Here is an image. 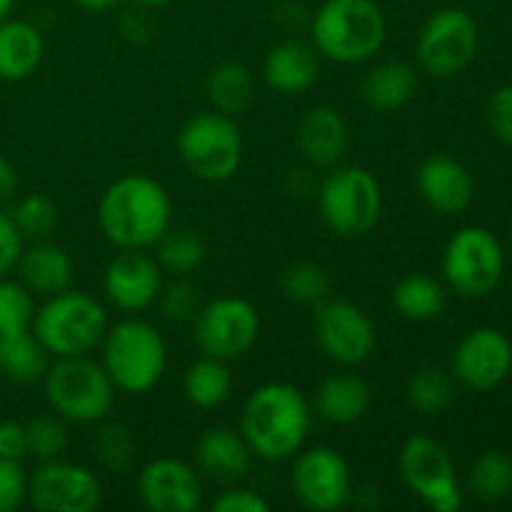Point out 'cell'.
I'll return each instance as SVG.
<instances>
[{
	"instance_id": "11",
	"label": "cell",
	"mask_w": 512,
	"mask_h": 512,
	"mask_svg": "<svg viewBox=\"0 0 512 512\" xmlns=\"http://www.w3.org/2000/svg\"><path fill=\"white\" fill-rule=\"evenodd\" d=\"M258 335V308L235 295H223L203 303L193 318V340L200 353L225 363L243 358L258 343Z\"/></svg>"
},
{
	"instance_id": "42",
	"label": "cell",
	"mask_w": 512,
	"mask_h": 512,
	"mask_svg": "<svg viewBox=\"0 0 512 512\" xmlns=\"http://www.w3.org/2000/svg\"><path fill=\"white\" fill-rule=\"evenodd\" d=\"M488 123L495 138L512 145V85H503L493 93L488 105Z\"/></svg>"
},
{
	"instance_id": "3",
	"label": "cell",
	"mask_w": 512,
	"mask_h": 512,
	"mask_svg": "<svg viewBox=\"0 0 512 512\" xmlns=\"http://www.w3.org/2000/svg\"><path fill=\"white\" fill-rule=\"evenodd\" d=\"M388 23L375 0H323L310 20V43L340 65L373 58L385 43Z\"/></svg>"
},
{
	"instance_id": "39",
	"label": "cell",
	"mask_w": 512,
	"mask_h": 512,
	"mask_svg": "<svg viewBox=\"0 0 512 512\" xmlns=\"http://www.w3.org/2000/svg\"><path fill=\"white\" fill-rule=\"evenodd\" d=\"M158 300L160 310L170 323H193L200 305H203L200 290L188 278H175L170 285H163Z\"/></svg>"
},
{
	"instance_id": "44",
	"label": "cell",
	"mask_w": 512,
	"mask_h": 512,
	"mask_svg": "<svg viewBox=\"0 0 512 512\" xmlns=\"http://www.w3.org/2000/svg\"><path fill=\"white\" fill-rule=\"evenodd\" d=\"M28 455L25 448V425L15 420H0V458L23 460Z\"/></svg>"
},
{
	"instance_id": "33",
	"label": "cell",
	"mask_w": 512,
	"mask_h": 512,
	"mask_svg": "<svg viewBox=\"0 0 512 512\" xmlns=\"http://www.w3.org/2000/svg\"><path fill=\"white\" fill-rule=\"evenodd\" d=\"M405 398L410 408L420 415L445 413L455 398L453 378L440 368H420L418 373L410 375Z\"/></svg>"
},
{
	"instance_id": "16",
	"label": "cell",
	"mask_w": 512,
	"mask_h": 512,
	"mask_svg": "<svg viewBox=\"0 0 512 512\" xmlns=\"http://www.w3.org/2000/svg\"><path fill=\"white\" fill-rule=\"evenodd\" d=\"M512 370V343L498 328H473L460 338L453 350V375L465 388L485 390L498 388Z\"/></svg>"
},
{
	"instance_id": "1",
	"label": "cell",
	"mask_w": 512,
	"mask_h": 512,
	"mask_svg": "<svg viewBox=\"0 0 512 512\" xmlns=\"http://www.w3.org/2000/svg\"><path fill=\"white\" fill-rule=\"evenodd\" d=\"M173 220V200L163 183L143 173L113 180L100 195L98 225L118 250H150Z\"/></svg>"
},
{
	"instance_id": "49",
	"label": "cell",
	"mask_w": 512,
	"mask_h": 512,
	"mask_svg": "<svg viewBox=\"0 0 512 512\" xmlns=\"http://www.w3.org/2000/svg\"><path fill=\"white\" fill-rule=\"evenodd\" d=\"M0 378H3V363H0Z\"/></svg>"
},
{
	"instance_id": "45",
	"label": "cell",
	"mask_w": 512,
	"mask_h": 512,
	"mask_svg": "<svg viewBox=\"0 0 512 512\" xmlns=\"http://www.w3.org/2000/svg\"><path fill=\"white\" fill-rule=\"evenodd\" d=\"M18 190V170L5 155H0V203L10 200Z\"/></svg>"
},
{
	"instance_id": "36",
	"label": "cell",
	"mask_w": 512,
	"mask_h": 512,
	"mask_svg": "<svg viewBox=\"0 0 512 512\" xmlns=\"http://www.w3.org/2000/svg\"><path fill=\"white\" fill-rule=\"evenodd\" d=\"M25 448L30 458L38 463L43 460H55L68 448V423L53 410L45 415H35L25 423Z\"/></svg>"
},
{
	"instance_id": "18",
	"label": "cell",
	"mask_w": 512,
	"mask_h": 512,
	"mask_svg": "<svg viewBox=\"0 0 512 512\" xmlns=\"http://www.w3.org/2000/svg\"><path fill=\"white\" fill-rule=\"evenodd\" d=\"M140 500L153 512H195L203 505V475L178 458H155L140 470Z\"/></svg>"
},
{
	"instance_id": "22",
	"label": "cell",
	"mask_w": 512,
	"mask_h": 512,
	"mask_svg": "<svg viewBox=\"0 0 512 512\" xmlns=\"http://www.w3.org/2000/svg\"><path fill=\"white\" fill-rule=\"evenodd\" d=\"M18 280L40 298H50L63 290L73 288L75 265L68 250L58 243L45 240H30L20 253L15 265Z\"/></svg>"
},
{
	"instance_id": "23",
	"label": "cell",
	"mask_w": 512,
	"mask_h": 512,
	"mask_svg": "<svg viewBox=\"0 0 512 512\" xmlns=\"http://www.w3.org/2000/svg\"><path fill=\"white\" fill-rule=\"evenodd\" d=\"M298 148L315 168H335L350 143V130L343 115L330 105H315L298 123Z\"/></svg>"
},
{
	"instance_id": "4",
	"label": "cell",
	"mask_w": 512,
	"mask_h": 512,
	"mask_svg": "<svg viewBox=\"0 0 512 512\" xmlns=\"http://www.w3.org/2000/svg\"><path fill=\"white\" fill-rule=\"evenodd\" d=\"M100 350V363L120 393H150L168 368V345L163 335L153 323L135 315L110 323Z\"/></svg>"
},
{
	"instance_id": "35",
	"label": "cell",
	"mask_w": 512,
	"mask_h": 512,
	"mask_svg": "<svg viewBox=\"0 0 512 512\" xmlns=\"http://www.w3.org/2000/svg\"><path fill=\"white\" fill-rule=\"evenodd\" d=\"M280 290L290 303L298 305H320L330 298V275L323 265L300 260L285 268L280 278Z\"/></svg>"
},
{
	"instance_id": "7",
	"label": "cell",
	"mask_w": 512,
	"mask_h": 512,
	"mask_svg": "<svg viewBox=\"0 0 512 512\" xmlns=\"http://www.w3.org/2000/svg\"><path fill=\"white\" fill-rule=\"evenodd\" d=\"M175 145L185 168L205 183H225L243 165V133L233 115L220 110L190 115L180 125Z\"/></svg>"
},
{
	"instance_id": "28",
	"label": "cell",
	"mask_w": 512,
	"mask_h": 512,
	"mask_svg": "<svg viewBox=\"0 0 512 512\" xmlns=\"http://www.w3.org/2000/svg\"><path fill=\"white\" fill-rule=\"evenodd\" d=\"M208 98L213 110L225 115H240L253 105L255 78L250 68L238 60H225L215 65L208 75Z\"/></svg>"
},
{
	"instance_id": "2",
	"label": "cell",
	"mask_w": 512,
	"mask_h": 512,
	"mask_svg": "<svg viewBox=\"0 0 512 512\" xmlns=\"http://www.w3.org/2000/svg\"><path fill=\"white\" fill-rule=\"evenodd\" d=\"M313 425L308 398L290 383H265L248 395L240 413V433L255 458L280 463L305 445Z\"/></svg>"
},
{
	"instance_id": "40",
	"label": "cell",
	"mask_w": 512,
	"mask_h": 512,
	"mask_svg": "<svg viewBox=\"0 0 512 512\" xmlns=\"http://www.w3.org/2000/svg\"><path fill=\"white\" fill-rule=\"evenodd\" d=\"M28 500V473L20 460L0 458V512H15Z\"/></svg>"
},
{
	"instance_id": "26",
	"label": "cell",
	"mask_w": 512,
	"mask_h": 512,
	"mask_svg": "<svg viewBox=\"0 0 512 512\" xmlns=\"http://www.w3.org/2000/svg\"><path fill=\"white\" fill-rule=\"evenodd\" d=\"M415 90H418V73L403 60L375 65L360 83V95L375 113H395L413 100Z\"/></svg>"
},
{
	"instance_id": "34",
	"label": "cell",
	"mask_w": 512,
	"mask_h": 512,
	"mask_svg": "<svg viewBox=\"0 0 512 512\" xmlns=\"http://www.w3.org/2000/svg\"><path fill=\"white\" fill-rule=\"evenodd\" d=\"M95 425L98 428L90 438V450H93L98 465L110 473H125L135 460V440L130 430L118 420L108 418Z\"/></svg>"
},
{
	"instance_id": "48",
	"label": "cell",
	"mask_w": 512,
	"mask_h": 512,
	"mask_svg": "<svg viewBox=\"0 0 512 512\" xmlns=\"http://www.w3.org/2000/svg\"><path fill=\"white\" fill-rule=\"evenodd\" d=\"M140 5H145V8H160V5L170 3V0H138Z\"/></svg>"
},
{
	"instance_id": "32",
	"label": "cell",
	"mask_w": 512,
	"mask_h": 512,
	"mask_svg": "<svg viewBox=\"0 0 512 512\" xmlns=\"http://www.w3.org/2000/svg\"><path fill=\"white\" fill-rule=\"evenodd\" d=\"M468 490L480 503H500L512 493V458L500 450H488L473 463Z\"/></svg>"
},
{
	"instance_id": "9",
	"label": "cell",
	"mask_w": 512,
	"mask_h": 512,
	"mask_svg": "<svg viewBox=\"0 0 512 512\" xmlns=\"http://www.w3.org/2000/svg\"><path fill=\"white\" fill-rule=\"evenodd\" d=\"M505 253L495 233L483 225H465L443 250V278L463 298H485L498 288Z\"/></svg>"
},
{
	"instance_id": "5",
	"label": "cell",
	"mask_w": 512,
	"mask_h": 512,
	"mask_svg": "<svg viewBox=\"0 0 512 512\" xmlns=\"http://www.w3.org/2000/svg\"><path fill=\"white\" fill-rule=\"evenodd\" d=\"M108 325V310L95 295L68 288L35 308L30 330L53 358H73L100 348Z\"/></svg>"
},
{
	"instance_id": "30",
	"label": "cell",
	"mask_w": 512,
	"mask_h": 512,
	"mask_svg": "<svg viewBox=\"0 0 512 512\" xmlns=\"http://www.w3.org/2000/svg\"><path fill=\"white\" fill-rule=\"evenodd\" d=\"M50 353L43 348L33 330L5 335L0 338V363H3V375L13 383L30 385L43 380L45 370L50 365Z\"/></svg>"
},
{
	"instance_id": "20",
	"label": "cell",
	"mask_w": 512,
	"mask_h": 512,
	"mask_svg": "<svg viewBox=\"0 0 512 512\" xmlns=\"http://www.w3.org/2000/svg\"><path fill=\"white\" fill-rule=\"evenodd\" d=\"M253 458L255 455L243 433L225 425L208 428L195 443V470L225 488L240 483L250 473Z\"/></svg>"
},
{
	"instance_id": "46",
	"label": "cell",
	"mask_w": 512,
	"mask_h": 512,
	"mask_svg": "<svg viewBox=\"0 0 512 512\" xmlns=\"http://www.w3.org/2000/svg\"><path fill=\"white\" fill-rule=\"evenodd\" d=\"M73 5H78L80 10H88V13H105V10H113L120 0H70Z\"/></svg>"
},
{
	"instance_id": "50",
	"label": "cell",
	"mask_w": 512,
	"mask_h": 512,
	"mask_svg": "<svg viewBox=\"0 0 512 512\" xmlns=\"http://www.w3.org/2000/svg\"><path fill=\"white\" fill-rule=\"evenodd\" d=\"M510 243H512V230H510Z\"/></svg>"
},
{
	"instance_id": "47",
	"label": "cell",
	"mask_w": 512,
	"mask_h": 512,
	"mask_svg": "<svg viewBox=\"0 0 512 512\" xmlns=\"http://www.w3.org/2000/svg\"><path fill=\"white\" fill-rule=\"evenodd\" d=\"M15 0H0V20L10 18V10H13Z\"/></svg>"
},
{
	"instance_id": "10",
	"label": "cell",
	"mask_w": 512,
	"mask_h": 512,
	"mask_svg": "<svg viewBox=\"0 0 512 512\" xmlns=\"http://www.w3.org/2000/svg\"><path fill=\"white\" fill-rule=\"evenodd\" d=\"M403 485L435 512L463 508V488L448 448L430 435H410L398 455Z\"/></svg>"
},
{
	"instance_id": "8",
	"label": "cell",
	"mask_w": 512,
	"mask_h": 512,
	"mask_svg": "<svg viewBox=\"0 0 512 512\" xmlns=\"http://www.w3.org/2000/svg\"><path fill=\"white\" fill-rule=\"evenodd\" d=\"M320 218L340 238H363L383 215V188L363 165H335L318 188Z\"/></svg>"
},
{
	"instance_id": "15",
	"label": "cell",
	"mask_w": 512,
	"mask_h": 512,
	"mask_svg": "<svg viewBox=\"0 0 512 512\" xmlns=\"http://www.w3.org/2000/svg\"><path fill=\"white\" fill-rule=\"evenodd\" d=\"M313 330L320 350L345 368L365 363L378 345L373 320L350 300L328 298L315 305Z\"/></svg>"
},
{
	"instance_id": "25",
	"label": "cell",
	"mask_w": 512,
	"mask_h": 512,
	"mask_svg": "<svg viewBox=\"0 0 512 512\" xmlns=\"http://www.w3.org/2000/svg\"><path fill=\"white\" fill-rule=\"evenodd\" d=\"M45 55L43 33L28 20H0V80L18 83L40 68Z\"/></svg>"
},
{
	"instance_id": "17",
	"label": "cell",
	"mask_w": 512,
	"mask_h": 512,
	"mask_svg": "<svg viewBox=\"0 0 512 512\" xmlns=\"http://www.w3.org/2000/svg\"><path fill=\"white\" fill-rule=\"evenodd\" d=\"M105 298L120 313H143L158 303L163 290V268L148 250H120L103 275Z\"/></svg>"
},
{
	"instance_id": "13",
	"label": "cell",
	"mask_w": 512,
	"mask_h": 512,
	"mask_svg": "<svg viewBox=\"0 0 512 512\" xmlns=\"http://www.w3.org/2000/svg\"><path fill=\"white\" fill-rule=\"evenodd\" d=\"M290 490L305 510L335 512L353 498V473L343 455L328 445L300 448L293 455Z\"/></svg>"
},
{
	"instance_id": "6",
	"label": "cell",
	"mask_w": 512,
	"mask_h": 512,
	"mask_svg": "<svg viewBox=\"0 0 512 512\" xmlns=\"http://www.w3.org/2000/svg\"><path fill=\"white\" fill-rule=\"evenodd\" d=\"M43 393L50 410L65 423L95 425L108 418L115 403V385L103 363L90 355L55 358L43 375Z\"/></svg>"
},
{
	"instance_id": "14",
	"label": "cell",
	"mask_w": 512,
	"mask_h": 512,
	"mask_svg": "<svg viewBox=\"0 0 512 512\" xmlns=\"http://www.w3.org/2000/svg\"><path fill=\"white\" fill-rule=\"evenodd\" d=\"M28 503L40 512H93L103 503V485L88 465L43 460L28 475Z\"/></svg>"
},
{
	"instance_id": "24",
	"label": "cell",
	"mask_w": 512,
	"mask_h": 512,
	"mask_svg": "<svg viewBox=\"0 0 512 512\" xmlns=\"http://www.w3.org/2000/svg\"><path fill=\"white\" fill-rule=\"evenodd\" d=\"M370 385L355 373L328 375L315 390V413L333 425H353L370 410Z\"/></svg>"
},
{
	"instance_id": "43",
	"label": "cell",
	"mask_w": 512,
	"mask_h": 512,
	"mask_svg": "<svg viewBox=\"0 0 512 512\" xmlns=\"http://www.w3.org/2000/svg\"><path fill=\"white\" fill-rule=\"evenodd\" d=\"M25 248V240L20 235V230L15 228L10 213L0 210V278L15 273V265H18L20 253Z\"/></svg>"
},
{
	"instance_id": "19",
	"label": "cell",
	"mask_w": 512,
	"mask_h": 512,
	"mask_svg": "<svg viewBox=\"0 0 512 512\" xmlns=\"http://www.w3.org/2000/svg\"><path fill=\"white\" fill-rule=\"evenodd\" d=\"M415 188L428 208L443 215H458L473 203L475 180L453 155L433 153L418 165Z\"/></svg>"
},
{
	"instance_id": "29",
	"label": "cell",
	"mask_w": 512,
	"mask_h": 512,
	"mask_svg": "<svg viewBox=\"0 0 512 512\" xmlns=\"http://www.w3.org/2000/svg\"><path fill=\"white\" fill-rule=\"evenodd\" d=\"M233 393V373L228 363L203 355L183 375V395L195 408H220Z\"/></svg>"
},
{
	"instance_id": "31",
	"label": "cell",
	"mask_w": 512,
	"mask_h": 512,
	"mask_svg": "<svg viewBox=\"0 0 512 512\" xmlns=\"http://www.w3.org/2000/svg\"><path fill=\"white\" fill-rule=\"evenodd\" d=\"M153 250L163 273L175 275V278H188L205 260L203 238L188 228H168L153 245Z\"/></svg>"
},
{
	"instance_id": "27",
	"label": "cell",
	"mask_w": 512,
	"mask_h": 512,
	"mask_svg": "<svg viewBox=\"0 0 512 512\" xmlns=\"http://www.w3.org/2000/svg\"><path fill=\"white\" fill-rule=\"evenodd\" d=\"M448 305L445 288L425 273H410L393 288V308L413 323H430L440 318Z\"/></svg>"
},
{
	"instance_id": "12",
	"label": "cell",
	"mask_w": 512,
	"mask_h": 512,
	"mask_svg": "<svg viewBox=\"0 0 512 512\" xmlns=\"http://www.w3.org/2000/svg\"><path fill=\"white\" fill-rule=\"evenodd\" d=\"M478 23L463 8H440L418 33V60L435 78H455L478 55Z\"/></svg>"
},
{
	"instance_id": "37",
	"label": "cell",
	"mask_w": 512,
	"mask_h": 512,
	"mask_svg": "<svg viewBox=\"0 0 512 512\" xmlns=\"http://www.w3.org/2000/svg\"><path fill=\"white\" fill-rule=\"evenodd\" d=\"M35 308V295L20 280L0 278V338L30 330Z\"/></svg>"
},
{
	"instance_id": "21",
	"label": "cell",
	"mask_w": 512,
	"mask_h": 512,
	"mask_svg": "<svg viewBox=\"0 0 512 512\" xmlns=\"http://www.w3.org/2000/svg\"><path fill=\"white\" fill-rule=\"evenodd\" d=\"M263 78L268 88L280 95L305 93L320 78V53L313 43L300 38L280 40L265 55Z\"/></svg>"
},
{
	"instance_id": "38",
	"label": "cell",
	"mask_w": 512,
	"mask_h": 512,
	"mask_svg": "<svg viewBox=\"0 0 512 512\" xmlns=\"http://www.w3.org/2000/svg\"><path fill=\"white\" fill-rule=\"evenodd\" d=\"M15 228L20 230L25 243L30 240H45L53 228L58 225V208H55L53 200L43 193H28L15 203L13 213Z\"/></svg>"
},
{
	"instance_id": "41",
	"label": "cell",
	"mask_w": 512,
	"mask_h": 512,
	"mask_svg": "<svg viewBox=\"0 0 512 512\" xmlns=\"http://www.w3.org/2000/svg\"><path fill=\"white\" fill-rule=\"evenodd\" d=\"M213 512H268L270 503L258 490L243 488V485H228L218 498L213 500Z\"/></svg>"
}]
</instances>
